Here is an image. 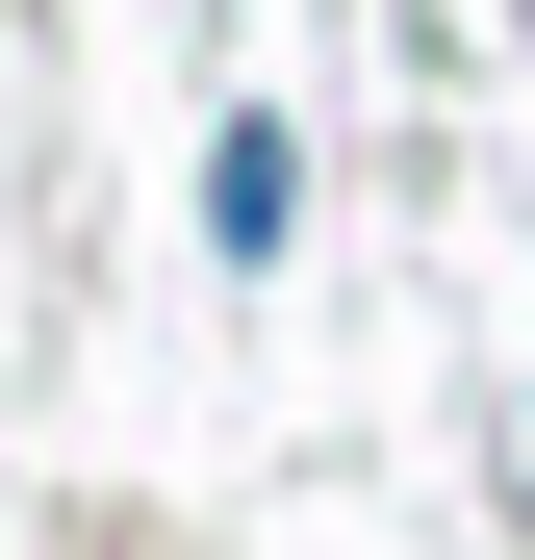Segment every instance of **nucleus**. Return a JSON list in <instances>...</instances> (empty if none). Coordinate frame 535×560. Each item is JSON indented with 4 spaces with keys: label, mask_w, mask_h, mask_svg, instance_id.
I'll use <instances>...</instances> for the list:
<instances>
[{
    "label": "nucleus",
    "mask_w": 535,
    "mask_h": 560,
    "mask_svg": "<svg viewBox=\"0 0 535 560\" xmlns=\"http://www.w3.org/2000/svg\"><path fill=\"white\" fill-rule=\"evenodd\" d=\"M281 230H306V153L230 103V128H205V255H281Z\"/></svg>",
    "instance_id": "nucleus-1"
}]
</instances>
